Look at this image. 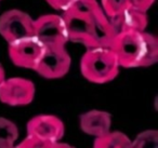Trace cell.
<instances>
[{
	"label": "cell",
	"instance_id": "6da1fadb",
	"mask_svg": "<svg viewBox=\"0 0 158 148\" xmlns=\"http://www.w3.org/2000/svg\"><path fill=\"white\" fill-rule=\"evenodd\" d=\"M62 18L69 40L87 49L110 48L115 34L97 0H76Z\"/></svg>",
	"mask_w": 158,
	"mask_h": 148
},
{
	"label": "cell",
	"instance_id": "7a4b0ae2",
	"mask_svg": "<svg viewBox=\"0 0 158 148\" xmlns=\"http://www.w3.org/2000/svg\"><path fill=\"white\" fill-rule=\"evenodd\" d=\"M110 49L120 67H148L158 61V40L146 31H128L115 36Z\"/></svg>",
	"mask_w": 158,
	"mask_h": 148
},
{
	"label": "cell",
	"instance_id": "3957f363",
	"mask_svg": "<svg viewBox=\"0 0 158 148\" xmlns=\"http://www.w3.org/2000/svg\"><path fill=\"white\" fill-rule=\"evenodd\" d=\"M119 63L110 48L88 49L80 61V70L88 81L103 84L114 80L119 72Z\"/></svg>",
	"mask_w": 158,
	"mask_h": 148
},
{
	"label": "cell",
	"instance_id": "277c9868",
	"mask_svg": "<svg viewBox=\"0 0 158 148\" xmlns=\"http://www.w3.org/2000/svg\"><path fill=\"white\" fill-rule=\"evenodd\" d=\"M0 35L9 44L34 38L35 20L21 10H8L0 16Z\"/></svg>",
	"mask_w": 158,
	"mask_h": 148
},
{
	"label": "cell",
	"instance_id": "5b68a950",
	"mask_svg": "<svg viewBox=\"0 0 158 148\" xmlns=\"http://www.w3.org/2000/svg\"><path fill=\"white\" fill-rule=\"evenodd\" d=\"M35 38L44 48L65 47L69 38L62 15L44 14L35 20Z\"/></svg>",
	"mask_w": 158,
	"mask_h": 148
},
{
	"label": "cell",
	"instance_id": "8992f818",
	"mask_svg": "<svg viewBox=\"0 0 158 148\" xmlns=\"http://www.w3.org/2000/svg\"><path fill=\"white\" fill-rule=\"evenodd\" d=\"M72 59L69 53L62 48H44L34 70L46 79H59L69 72Z\"/></svg>",
	"mask_w": 158,
	"mask_h": 148
},
{
	"label": "cell",
	"instance_id": "52a82bcc",
	"mask_svg": "<svg viewBox=\"0 0 158 148\" xmlns=\"http://www.w3.org/2000/svg\"><path fill=\"white\" fill-rule=\"evenodd\" d=\"M36 88L33 81L20 77L5 79L0 83V101L9 106H25L33 102Z\"/></svg>",
	"mask_w": 158,
	"mask_h": 148
},
{
	"label": "cell",
	"instance_id": "ba28073f",
	"mask_svg": "<svg viewBox=\"0 0 158 148\" xmlns=\"http://www.w3.org/2000/svg\"><path fill=\"white\" fill-rule=\"evenodd\" d=\"M27 136L36 137L49 143L61 142L65 133V125L60 118L52 115H39L27 123Z\"/></svg>",
	"mask_w": 158,
	"mask_h": 148
},
{
	"label": "cell",
	"instance_id": "9c48e42d",
	"mask_svg": "<svg viewBox=\"0 0 158 148\" xmlns=\"http://www.w3.org/2000/svg\"><path fill=\"white\" fill-rule=\"evenodd\" d=\"M44 50V47L34 37L9 44V56L12 63L18 67L34 70Z\"/></svg>",
	"mask_w": 158,
	"mask_h": 148
},
{
	"label": "cell",
	"instance_id": "30bf717a",
	"mask_svg": "<svg viewBox=\"0 0 158 148\" xmlns=\"http://www.w3.org/2000/svg\"><path fill=\"white\" fill-rule=\"evenodd\" d=\"M115 36L128 31H145L148 24L146 12L130 6L123 13L115 18H108Z\"/></svg>",
	"mask_w": 158,
	"mask_h": 148
},
{
	"label": "cell",
	"instance_id": "8fae6325",
	"mask_svg": "<svg viewBox=\"0 0 158 148\" xmlns=\"http://www.w3.org/2000/svg\"><path fill=\"white\" fill-rule=\"evenodd\" d=\"M79 124L82 132L98 138L110 132L112 117L103 110H89L80 116Z\"/></svg>",
	"mask_w": 158,
	"mask_h": 148
},
{
	"label": "cell",
	"instance_id": "7c38bea8",
	"mask_svg": "<svg viewBox=\"0 0 158 148\" xmlns=\"http://www.w3.org/2000/svg\"><path fill=\"white\" fill-rule=\"evenodd\" d=\"M93 148H131V139L123 132L110 131L104 136L95 138Z\"/></svg>",
	"mask_w": 158,
	"mask_h": 148
},
{
	"label": "cell",
	"instance_id": "4fadbf2b",
	"mask_svg": "<svg viewBox=\"0 0 158 148\" xmlns=\"http://www.w3.org/2000/svg\"><path fill=\"white\" fill-rule=\"evenodd\" d=\"M19 129L13 121L0 117V148H12L16 145Z\"/></svg>",
	"mask_w": 158,
	"mask_h": 148
},
{
	"label": "cell",
	"instance_id": "5bb4252c",
	"mask_svg": "<svg viewBox=\"0 0 158 148\" xmlns=\"http://www.w3.org/2000/svg\"><path fill=\"white\" fill-rule=\"evenodd\" d=\"M131 148H158L157 130H145L131 141Z\"/></svg>",
	"mask_w": 158,
	"mask_h": 148
},
{
	"label": "cell",
	"instance_id": "9a60e30c",
	"mask_svg": "<svg viewBox=\"0 0 158 148\" xmlns=\"http://www.w3.org/2000/svg\"><path fill=\"white\" fill-rule=\"evenodd\" d=\"M101 8L107 18H112L123 13L131 6L130 0H101Z\"/></svg>",
	"mask_w": 158,
	"mask_h": 148
},
{
	"label": "cell",
	"instance_id": "2e32d148",
	"mask_svg": "<svg viewBox=\"0 0 158 148\" xmlns=\"http://www.w3.org/2000/svg\"><path fill=\"white\" fill-rule=\"evenodd\" d=\"M52 143L36 138V137L27 136L18 145L19 148H52Z\"/></svg>",
	"mask_w": 158,
	"mask_h": 148
},
{
	"label": "cell",
	"instance_id": "e0dca14e",
	"mask_svg": "<svg viewBox=\"0 0 158 148\" xmlns=\"http://www.w3.org/2000/svg\"><path fill=\"white\" fill-rule=\"evenodd\" d=\"M46 1L51 8L57 10V11L63 12H65L67 9H69L76 2V0H46Z\"/></svg>",
	"mask_w": 158,
	"mask_h": 148
},
{
	"label": "cell",
	"instance_id": "ac0fdd59",
	"mask_svg": "<svg viewBox=\"0 0 158 148\" xmlns=\"http://www.w3.org/2000/svg\"><path fill=\"white\" fill-rule=\"evenodd\" d=\"M131 6L143 12H147L154 5L155 0H130Z\"/></svg>",
	"mask_w": 158,
	"mask_h": 148
},
{
	"label": "cell",
	"instance_id": "d6986e66",
	"mask_svg": "<svg viewBox=\"0 0 158 148\" xmlns=\"http://www.w3.org/2000/svg\"><path fill=\"white\" fill-rule=\"evenodd\" d=\"M52 148H75L74 146L69 145L67 143H62V142H57V143H54L52 145Z\"/></svg>",
	"mask_w": 158,
	"mask_h": 148
},
{
	"label": "cell",
	"instance_id": "ffe728a7",
	"mask_svg": "<svg viewBox=\"0 0 158 148\" xmlns=\"http://www.w3.org/2000/svg\"><path fill=\"white\" fill-rule=\"evenodd\" d=\"M6 79V75H5V69H3L2 65L0 64V83L2 82L3 80Z\"/></svg>",
	"mask_w": 158,
	"mask_h": 148
},
{
	"label": "cell",
	"instance_id": "44dd1931",
	"mask_svg": "<svg viewBox=\"0 0 158 148\" xmlns=\"http://www.w3.org/2000/svg\"><path fill=\"white\" fill-rule=\"evenodd\" d=\"M12 148H19V147H18V145H15L14 147H12Z\"/></svg>",
	"mask_w": 158,
	"mask_h": 148
},
{
	"label": "cell",
	"instance_id": "7402d4cb",
	"mask_svg": "<svg viewBox=\"0 0 158 148\" xmlns=\"http://www.w3.org/2000/svg\"><path fill=\"white\" fill-rule=\"evenodd\" d=\"M0 1H1V0H0Z\"/></svg>",
	"mask_w": 158,
	"mask_h": 148
}]
</instances>
